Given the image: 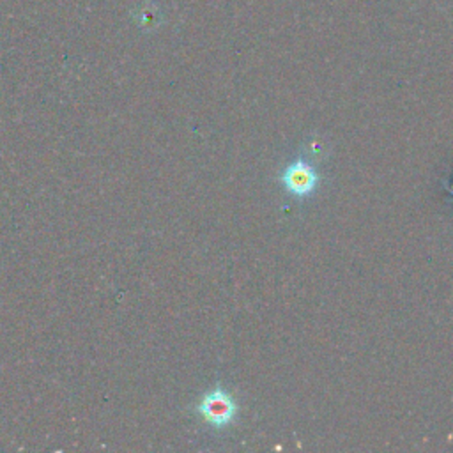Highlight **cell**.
<instances>
[{"label": "cell", "mask_w": 453, "mask_h": 453, "mask_svg": "<svg viewBox=\"0 0 453 453\" xmlns=\"http://www.w3.org/2000/svg\"><path fill=\"white\" fill-rule=\"evenodd\" d=\"M196 412L212 426L221 428L234 421L237 403L223 388H214L211 393L203 395L196 405Z\"/></svg>", "instance_id": "cell-1"}, {"label": "cell", "mask_w": 453, "mask_h": 453, "mask_svg": "<svg viewBox=\"0 0 453 453\" xmlns=\"http://www.w3.org/2000/svg\"><path fill=\"white\" fill-rule=\"evenodd\" d=\"M317 173L315 170L303 159L294 161L288 165L281 175V182L285 189L296 196H306L310 195L317 186Z\"/></svg>", "instance_id": "cell-2"}]
</instances>
